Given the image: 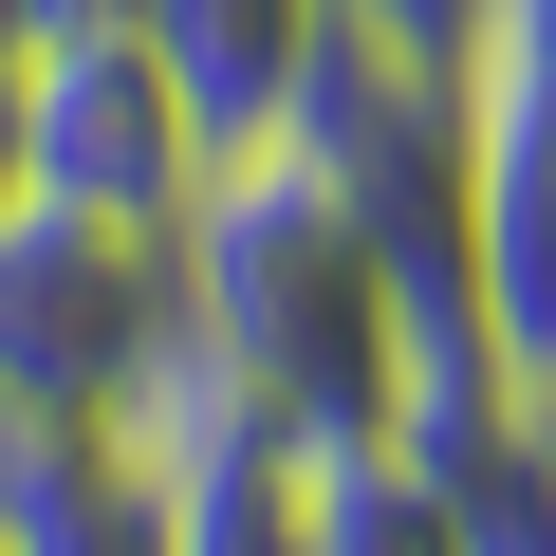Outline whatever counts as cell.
I'll list each match as a JSON object with an SVG mask.
<instances>
[{
    "instance_id": "9",
    "label": "cell",
    "mask_w": 556,
    "mask_h": 556,
    "mask_svg": "<svg viewBox=\"0 0 556 556\" xmlns=\"http://www.w3.org/2000/svg\"><path fill=\"white\" fill-rule=\"evenodd\" d=\"M38 186H20V56H0V223H20Z\"/></svg>"
},
{
    "instance_id": "5",
    "label": "cell",
    "mask_w": 556,
    "mask_h": 556,
    "mask_svg": "<svg viewBox=\"0 0 556 556\" xmlns=\"http://www.w3.org/2000/svg\"><path fill=\"white\" fill-rule=\"evenodd\" d=\"M0 556H186L149 427H75V408H0Z\"/></svg>"
},
{
    "instance_id": "8",
    "label": "cell",
    "mask_w": 556,
    "mask_h": 556,
    "mask_svg": "<svg viewBox=\"0 0 556 556\" xmlns=\"http://www.w3.org/2000/svg\"><path fill=\"white\" fill-rule=\"evenodd\" d=\"M334 20H353L371 56H427V75H464V56H482V20H501V0H334Z\"/></svg>"
},
{
    "instance_id": "10",
    "label": "cell",
    "mask_w": 556,
    "mask_h": 556,
    "mask_svg": "<svg viewBox=\"0 0 556 556\" xmlns=\"http://www.w3.org/2000/svg\"><path fill=\"white\" fill-rule=\"evenodd\" d=\"M20 38H38V0H0V56H20Z\"/></svg>"
},
{
    "instance_id": "7",
    "label": "cell",
    "mask_w": 556,
    "mask_h": 556,
    "mask_svg": "<svg viewBox=\"0 0 556 556\" xmlns=\"http://www.w3.org/2000/svg\"><path fill=\"white\" fill-rule=\"evenodd\" d=\"M298 556H464L427 464L371 427V445H298Z\"/></svg>"
},
{
    "instance_id": "1",
    "label": "cell",
    "mask_w": 556,
    "mask_h": 556,
    "mask_svg": "<svg viewBox=\"0 0 556 556\" xmlns=\"http://www.w3.org/2000/svg\"><path fill=\"white\" fill-rule=\"evenodd\" d=\"M167 260H186V353L278 445H371L390 427V390H408V278H390V241L298 149L204 167V204L167 223Z\"/></svg>"
},
{
    "instance_id": "2",
    "label": "cell",
    "mask_w": 556,
    "mask_h": 556,
    "mask_svg": "<svg viewBox=\"0 0 556 556\" xmlns=\"http://www.w3.org/2000/svg\"><path fill=\"white\" fill-rule=\"evenodd\" d=\"M186 353V260L167 223H93V204H20L0 223V408H75L130 427Z\"/></svg>"
},
{
    "instance_id": "3",
    "label": "cell",
    "mask_w": 556,
    "mask_h": 556,
    "mask_svg": "<svg viewBox=\"0 0 556 556\" xmlns=\"http://www.w3.org/2000/svg\"><path fill=\"white\" fill-rule=\"evenodd\" d=\"M204 112L149 56V20H38L20 38V186L93 204V223H186L204 204Z\"/></svg>"
},
{
    "instance_id": "4",
    "label": "cell",
    "mask_w": 556,
    "mask_h": 556,
    "mask_svg": "<svg viewBox=\"0 0 556 556\" xmlns=\"http://www.w3.org/2000/svg\"><path fill=\"white\" fill-rule=\"evenodd\" d=\"M464 316L519 390L556 371V0H501L464 56Z\"/></svg>"
},
{
    "instance_id": "11",
    "label": "cell",
    "mask_w": 556,
    "mask_h": 556,
    "mask_svg": "<svg viewBox=\"0 0 556 556\" xmlns=\"http://www.w3.org/2000/svg\"><path fill=\"white\" fill-rule=\"evenodd\" d=\"M538 427H556V371H538Z\"/></svg>"
},
{
    "instance_id": "6",
    "label": "cell",
    "mask_w": 556,
    "mask_h": 556,
    "mask_svg": "<svg viewBox=\"0 0 556 556\" xmlns=\"http://www.w3.org/2000/svg\"><path fill=\"white\" fill-rule=\"evenodd\" d=\"M130 20H149V56L186 75L204 149L241 167L278 112H298V75H316V38H334V0H130Z\"/></svg>"
}]
</instances>
